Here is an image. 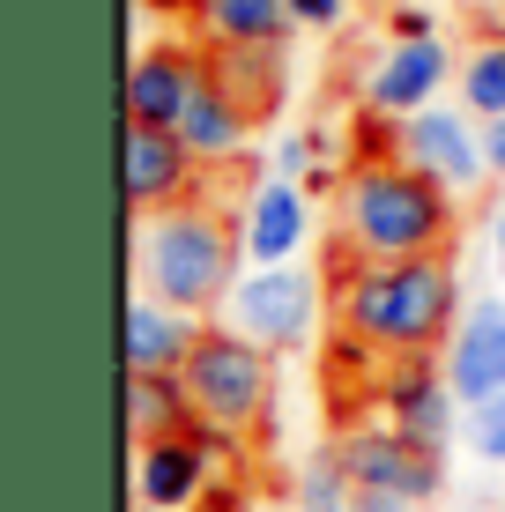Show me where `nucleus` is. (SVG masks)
<instances>
[{"instance_id":"nucleus-13","label":"nucleus","mask_w":505,"mask_h":512,"mask_svg":"<svg viewBox=\"0 0 505 512\" xmlns=\"http://www.w3.org/2000/svg\"><path fill=\"white\" fill-rule=\"evenodd\" d=\"M238 245H246V268H283V260H305L312 245V186L298 179H260L238 208Z\"/></svg>"},{"instance_id":"nucleus-28","label":"nucleus","mask_w":505,"mask_h":512,"mask_svg":"<svg viewBox=\"0 0 505 512\" xmlns=\"http://www.w3.org/2000/svg\"><path fill=\"white\" fill-rule=\"evenodd\" d=\"M134 512H156V505H134Z\"/></svg>"},{"instance_id":"nucleus-2","label":"nucleus","mask_w":505,"mask_h":512,"mask_svg":"<svg viewBox=\"0 0 505 512\" xmlns=\"http://www.w3.org/2000/svg\"><path fill=\"white\" fill-rule=\"evenodd\" d=\"M461 193L439 186L431 171L402 164H350L335 186V238L357 260H409V253H454Z\"/></svg>"},{"instance_id":"nucleus-21","label":"nucleus","mask_w":505,"mask_h":512,"mask_svg":"<svg viewBox=\"0 0 505 512\" xmlns=\"http://www.w3.org/2000/svg\"><path fill=\"white\" fill-rule=\"evenodd\" d=\"M454 90H461V104L483 119V127H491V119H505V38H483V45L461 52Z\"/></svg>"},{"instance_id":"nucleus-6","label":"nucleus","mask_w":505,"mask_h":512,"mask_svg":"<svg viewBox=\"0 0 505 512\" xmlns=\"http://www.w3.org/2000/svg\"><path fill=\"white\" fill-rule=\"evenodd\" d=\"M238 446H246V438L216 431V423H201V416L186 423V431H171V438H142V446H134V468H127L134 505L201 512L208 498H216L223 461H238Z\"/></svg>"},{"instance_id":"nucleus-23","label":"nucleus","mask_w":505,"mask_h":512,"mask_svg":"<svg viewBox=\"0 0 505 512\" xmlns=\"http://www.w3.org/2000/svg\"><path fill=\"white\" fill-rule=\"evenodd\" d=\"M387 38H394V45H409V38H439V15L416 8V0H394V8H387Z\"/></svg>"},{"instance_id":"nucleus-9","label":"nucleus","mask_w":505,"mask_h":512,"mask_svg":"<svg viewBox=\"0 0 505 512\" xmlns=\"http://www.w3.org/2000/svg\"><path fill=\"white\" fill-rule=\"evenodd\" d=\"M402 164L431 171V179L454 186V193H476L483 179H498L468 104H424V112H409L402 119Z\"/></svg>"},{"instance_id":"nucleus-19","label":"nucleus","mask_w":505,"mask_h":512,"mask_svg":"<svg viewBox=\"0 0 505 512\" xmlns=\"http://www.w3.org/2000/svg\"><path fill=\"white\" fill-rule=\"evenodd\" d=\"M298 512H416L409 498H387V490H364L350 468L335 461V446L305 453L298 468Z\"/></svg>"},{"instance_id":"nucleus-16","label":"nucleus","mask_w":505,"mask_h":512,"mask_svg":"<svg viewBox=\"0 0 505 512\" xmlns=\"http://www.w3.org/2000/svg\"><path fill=\"white\" fill-rule=\"evenodd\" d=\"M208 75H216V90L231 97L253 127H268V119L283 112V97H290L283 45H208Z\"/></svg>"},{"instance_id":"nucleus-8","label":"nucleus","mask_w":505,"mask_h":512,"mask_svg":"<svg viewBox=\"0 0 505 512\" xmlns=\"http://www.w3.org/2000/svg\"><path fill=\"white\" fill-rule=\"evenodd\" d=\"M372 401L387 423H402L409 438H424V446H454L461 423H468V401L454 394V379H446L439 357H387L372 379Z\"/></svg>"},{"instance_id":"nucleus-15","label":"nucleus","mask_w":505,"mask_h":512,"mask_svg":"<svg viewBox=\"0 0 505 512\" xmlns=\"http://www.w3.org/2000/svg\"><path fill=\"white\" fill-rule=\"evenodd\" d=\"M446 379H454V394L476 409V401L505 394V297H476V305H461L454 334H446L439 349Z\"/></svg>"},{"instance_id":"nucleus-27","label":"nucleus","mask_w":505,"mask_h":512,"mask_svg":"<svg viewBox=\"0 0 505 512\" xmlns=\"http://www.w3.org/2000/svg\"><path fill=\"white\" fill-rule=\"evenodd\" d=\"M491 260H498V275H505V193H498V208H491Z\"/></svg>"},{"instance_id":"nucleus-26","label":"nucleus","mask_w":505,"mask_h":512,"mask_svg":"<svg viewBox=\"0 0 505 512\" xmlns=\"http://www.w3.org/2000/svg\"><path fill=\"white\" fill-rule=\"evenodd\" d=\"M483 149H491V171L505 179V119H491V127H483Z\"/></svg>"},{"instance_id":"nucleus-18","label":"nucleus","mask_w":505,"mask_h":512,"mask_svg":"<svg viewBox=\"0 0 505 512\" xmlns=\"http://www.w3.org/2000/svg\"><path fill=\"white\" fill-rule=\"evenodd\" d=\"M171 134H179V141L201 156L208 171H223V164H246V156H253V119H246L231 97L216 90V75H208V90H201L194 104H186V119H179Z\"/></svg>"},{"instance_id":"nucleus-10","label":"nucleus","mask_w":505,"mask_h":512,"mask_svg":"<svg viewBox=\"0 0 505 512\" xmlns=\"http://www.w3.org/2000/svg\"><path fill=\"white\" fill-rule=\"evenodd\" d=\"M201 90H208V45H142L119 75V112L134 127H179Z\"/></svg>"},{"instance_id":"nucleus-11","label":"nucleus","mask_w":505,"mask_h":512,"mask_svg":"<svg viewBox=\"0 0 505 512\" xmlns=\"http://www.w3.org/2000/svg\"><path fill=\"white\" fill-rule=\"evenodd\" d=\"M201 156L186 149L171 127H134L119 134V186H127V208L134 216H156V208H179L201 193Z\"/></svg>"},{"instance_id":"nucleus-12","label":"nucleus","mask_w":505,"mask_h":512,"mask_svg":"<svg viewBox=\"0 0 505 512\" xmlns=\"http://www.w3.org/2000/svg\"><path fill=\"white\" fill-rule=\"evenodd\" d=\"M461 75V60L446 52V38H409V45H394L379 52L372 67H364V104L372 112H387V119H409V112H424V104H439V90Z\"/></svg>"},{"instance_id":"nucleus-17","label":"nucleus","mask_w":505,"mask_h":512,"mask_svg":"<svg viewBox=\"0 0 505 512\" xmlns=\"http://www.w3.org/2000/svg\"><path fill=\"white\" fill-rule=\"evenodd\" d=\"M119 423H127V446L186 431V423H194L186 372H119Z\"/></svg>"},{"instance_id":"nucleus-3","label":"nucleus","mask_w":505,"mask_h":512,"mask_svg":"<svg viewBox=\"0 0 505 512\" xmlns=\"http://www.w3.org/2000/svg\"><path fill=\"white\" fill-rule=\"evenodd\" d=\"M238 275H246L238 223L223 208H208L201 193L179 201V208H156V216H134V290L208 320L238 290Z\"/></svg>"},{"instance_id":"nucleus-4","label":"nucleus","mask_w":505,"mask_h":512,"mask_svg":"<svg viewBox=\"0 0 505 512\" xmlns=\"http://www.w3.org/2000/svg\"><path fill=\"white\" fill-rule=\"evenodd\" d=\"M186 394H194L201 423H216L231 438H260L275 416V349L246 342L223 320H208L201 349L186 357Z\"/></svg>"},{"instance_id":"nucleus-1","label":"nucleus","mask_w":505,"mask_h":512,"mask_svg":"<svg viewBox=\"0 0 505 512\" xmlns=\"http://www.w3.org/2000/svg\"><path fill=\"white\" fill-rule=\"evenodd\" d=\"M461 268L454 253H409V260H357L335 268V327L364 357H439L461 320Z\"/></svg>"},{"instance_id":"nucleus-25","label":"nucleus","mask_w":505,"mask_h":512,"mask_svg":"<svg viewBox=\"0 0 505 512\" xmlns=\"http://www.w3.org/2000/svg\"><path fill=\"white\" fill-rule=\"evenodd\" d=\"M142 15H164V23H194L201 15V0H134Z\"/></svg>"},{"instance_id":"nucleus-22","label":"nucleus","mask_w":505,"mask_h":512,"mask_svg":"<svg viewBox=\"0 0 505 512\" xmlns=\"http://www.w3.org/2000/svg\"><path fill=\"white\" fill-rule=\"evenodd\" d=\"M461 438H468V453H476L483 468H505V394L476 401V409H468V423H461Z\"/></svg>"},{"instance_id":"nucleus-20","label":"nucleus","mask_w":505,"mask_h":512,"mask_svg":"<svg viewBox=\"0 0 505 512\" xmlns=\"http://www.w3.org/2000/svg\"><path fill=\"white\" fill-rule=\"evenodd\" d=\"M201 45H283L290 30V0H201L194 15Z\"/></svg>"},{"instance_id":"nucleus-14","label":"nucleus","mask_w":505,"mask_h":512,"mask_svg":"<svg viewBox=\"0 0 505 512\" xmlns=\"http://www.w3.org/2000/svg\"><path fill=\"white\" fill-rule=\"evenodd\" d=\"M201 334H208L201 312L134 290L127 312H119V364H127V372H186V357L201 349Z\"/></svg>"},{"instance_id":"nucleus-7","label":"nucleus","mask_w":505,"mask_h":512,"mask_svg":"<svg viewBox=\"0 0 505 512\" xmlns=\"http://www.w3.org/2000/svg\"><path fill=\"white\" fill-rule=\"evenodd\" d=\"M327 446H335V461L350 468L364 490L409 498L416 512L439 505V490H446V453H439V446H424V438H409L402 423H387V416H372V423H342Z\"/></svg>"},{"instance_id":"nucleus-24","label":"nucleus","mask_w":505,"mask_h":512,"mask_svg":"<svg viewBox=\"0 0 505 512\" xmlns=\"http://www.w3.org/2000/svg\"><path fill=\"white\" fill-rule=\"evenodd\" d=\"M342 15H350V0H290L298 30H342Z\"/></svg>"},{"instance_id":"nucleus-5","label":"nucleus","mask_w":505,"mask_h":512,"mask_svg":"<svg viewBox=\"0 0 505 512\" xmlns=\"http://www.w3.org/2000/svg\"><path fill=\"white\" fill-rule=\"evenodd\" d=\"M335 312L327 282L312 260H283V268H246L238 290L223 297V327H238L246 342L275 349V357H298L320 342V320Z\"/></svg>"}]
</instances>
